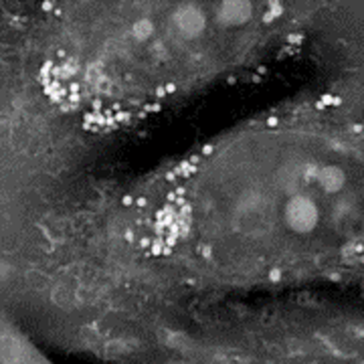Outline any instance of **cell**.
<instances>
[{
  "mask_svg": "<svg viewBox=\"0 0 364 364\" xmlns=\"http://www.w3.org/2000/svg\"><path fill=\"white\" fill-rule=\"evenodd\" d=\"M188 162H190L192 166H196V164L200 162V156H190V158H188Z\"/></svg>",
  "mask_w": 364,
  "mask_h": 364,
  "instance_id": "8fae6325",
  "label": "cell"
},
{
  "mask_svg": "<svg viewBox=\"0 0 364 364\" xmlns=\"http://www.w3.org/2000/svg\"><path fill=\"white\" fill-rule=\"evenodd\" d=\"M152 241H154V239H142V241H140L142 249H148V251H150V247H152Z\"/></svg>",
  "mask_w": 364,
  "mask_h": 364,
  "instance_id": "5b68a950",
  "label": "cell"
},
{
  "mask_svg": "<svg viewBox=\"0 0 364 364\" xmlns=\"http://www.w3.org/2000/svg\"><path fill=\"white\" fill-rule=\"evenodd\" d=\"M267 126H277V120H275V118H269V120H267Z\"/></svg>",
  "mask_w": 364,
  "mask_h": 364,
  "instance_id": "d6986e66",
  "label": "cell"
},
{
  "mask_svg": "<svg viewBox=\"0 0 364 364\" xmlns=\"http://www.w3.org/2000/svg\"><path fill=\"white\" fill-rule=\"evenodd\" d=\"M144 109L146 111H160L162 107H160V103H148V105H144Z\"/></svg>",
  "mask_w": 364,
  "mask_h": 364,
  "instance_id": "277c9868",
  "label": "cell"
},
{
  "mask_svg": "<svg viewBox=\"0 0 364 364\" xmlns=\"http://www.w3.org/2000/svg\"><path fill=\"white\" fill-rule=\"evenodd\" d=\"M162 255H172V247H168V245H166V247L162 249Z\"/></svg>",
  "mask_w": 364,
  "mask_h": 364,
  "instance_id": "9a60e30c",
  "label": "cell"
},
{
  "mask_svg": "<svg viewBox=\"0 0 364 364\" xmlns=\"http://www.w3.org/2000/svg\"><path fill=\"white\" fill-rule=\"evenodd\" d=\"M176 198H178V196H176V192H168V202H170V204H172V202H176Z\"/></svg>",
  "mask_w": 364,
  "mask_h": 364,
  "instance_id": "4fadbf2b",
  "label": "cell"
},
{
  "mask_svg": "<svg viewBox=\"0 0 364 364\" xmlns=\"http://www.w3.org/2000/svg\"><path fill=\"white\" fill-rule=\"evenodd\" d=\"M269 277H271V279H273V281H277V279H279V277H281V271H279V269H273V271H271V273H269Z\"/></svg>",
  "mask_w": 364,
  "mask_h": 364,
  "instance_id": "8992f818",
  "label": "cell"
},
{
  "mask_svg": "<svg viewBox=\"0 0 364 364\" xmlns=\"http://www.w3.org/2000/svg\"><path fill=\"white\" fill-rule=\"evenodd\" d=\"M122 202H124V204H126V207H130V204H134V202H136V200H134V198H132V196H124V198H122Z\"/></svg>",
  "mask_w": 364,
  "mask_h": 364,
  "instance_id": "30bf717a",
  "label": "cell"
},
{
  "mask_svg": "<svg viewBox=\"0 0 364 364\" xmlns=\"http://www.w3.org/2000/svg\"><path fill=\"white\" fill-rule=\"evenodd\" d=\"M287 41H289V43H300V41H302V37H298V35H291V37H287Z\"/></svg>",
  "mask_w": 364,
  "mask_h": 364,
  "instance_id": "7c38bea8",
  "label": "cell"
},
{
  "mask_svg": "<svg viewBox=\"0 0 364 364\" xmlns=\"http://www.w3.org/2000/svg\"><path fill=\"white\" fill-rule=\"evenodd\" d=\"M136 204H138V207H146V204H148V200H146L144 196H138V198H136Z\"/></svg>",
  "mask_w": 364,
  "mask_h": 364,
  "instance_id": "9c48e42d",
  "label": "cell"
},
{
  "mask_svg": "<svg viewBox=\"0 0 364 364\" xmlns=\"http://www.w3.org/2000/svg\"><path fill=\"white\" fill-rule=\"evenodd\" d=\"M273 18H275V16H273V14H271V12H267V14H265V22H271V20H273Z\"/></svg>",
  "mask_w": 364,
  "mask_h": 364,
  "instance_id": "ffe728a7",
  "label": "cell"
},
{
  "mask_svg": "<svg viewBox=\"0 0 364 364\" xmlns=\"http://www.w3.org/2000/svg\"><path fill=\"white\" fill-rule=\"evenodd\" d=\"M49 8H53V2H43V10H49Z\"/></svg>",
  "mask_w": 364,
  "mask_h": 364,
  "instance_id": "ac0fdd59",
  "label": "cell"
},
{
  "mask_svg": "<svg viewBox=\"0 0 364 364\" xmlns=\"http://www.w3.org/2000/svg\"><path fill=\"white\" fill-rule=\"evenodd\" d=\"M200 253H202V257H204V259H211V255H213L211 247H204V245L200 247Z\"/></svg>",
  "mask_w": 364,
  "mask_h": 364,
  "instance_id": "3957f363",
  "label": "cell"
},
{
  "mask_svg": "<svg viewBox=\"0 0 364 364\" xmlns=\"http://www.w3.org/2000/svg\"><path fill=\"white\" fill-rule=\"evenodd\" d=\"M211 154H213V146H211V144L202 146V156H211Z\"/></svg>",
  "mask_w": 364,
  "mask_h": 364,
  "instance_id": "52a82bcc",
  "label": "cell"
},
{
  "mask_svg": "<svg viewBox=\"0 0 364 364\" xmlns=\"http://www.w3.org/2000/svg\"><path fill=\"white\" fill-rule=\"evenodd\" d=\"M113 118H116L118 124H122V122L128 120V111H116V116H113Z\"/></svg>",
  "mask_w": 364,
  "mask_h": 364,
  "instance_id": "7a4b0ae2",
  "label": "cell"
},
{
  "mask_svg": "<svg viewBox=\"0 0 364 364\" xmlns=\"http://www.w3.org/2000/svg\"><path fill=\"white\" fill-rule=\"evenodd\" d=\"M174 178H176V170H174V172H168V174H166V180H174Z\"/></svg>",
  "mask_w": 364,
  "mask_h": 364,
  "instance_id": "2e32d148",
  "label": "cell"
},
{
  "mask_svg": "<svg viewBox=\"0 0 364 364\" xmlns=\"http://www.w3.org/2000/svg\"><path fill=\"white\" fill-rule=\"evenodd\" d=\"M172 91H176V85L174 83H168L166 85V93H172Z\"/></svg>",
  "mask_w": 364,
  "mask_h": 364,
  "instance_id": "5bb4252c",
  "label": "cell"
},
{
  "mask_svg": "<svg viewBox=\"0 0 364 364\" xmlns=\"http://www.w3.org/2000/svg\"><path fill=\"white\" fill-rule=\"evenodd\" d=\"M164 95H168L166 87H156V97H164Z\"/></svg>",
  "mask_w": 364,
  "mask_h": 364,
  "instance_id": "ba28073f",
  "label": "cell"
},
{
  "mask_svg": "<svg viewBox=\"0 0 364 364\" xmlns=\"http://www.w3.org/2000/svg\"><path fill=\"white\" fill-rule=\"evenodd\" d=\"M176 174H180V176H186V178H190L192 174H196V166H192L188 160H182L180 164H178V168H176Z\"/></svg>",
  "mask_w": 364,
  "mask_h": 364,
  "instance_id": "6da1fadb",
  "label": "cell"
},
{
  "mask_svg": "<svg viewBox=\"0 0 364 364\" xmlns=\"http://www.w3.org/2000/svg\"><path fill=\"white\" fill-rule=\"evenodd\" d=\"M126 241H134V233L132 231H126Z\"/></svg>",
  "mask_w": 364,
  "mask_h": 364,
  "instance_id": "e0dca14e",
  "label": "cell"
}]
</instances>
